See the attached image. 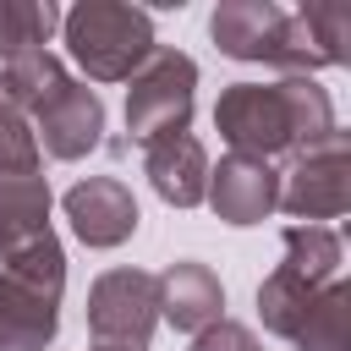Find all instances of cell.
<instances>
[{
    "instance_id": "obj_1",
    "label": "cell",
    "mask_w": 351,
    "mask_h": 351,
    "mask_svg": "<svg viewBox=\"0 0 351 351\" xmlns=\"http://www.w3.org/2000/svg\"><path fill=\"white\" fill-rule=\"evenodd\" d=\"M214 132L241 159H280L291 148H313L335 132V104L313 77L280 82H230L214 99Z\"/></svg>"
},
{
    "instance_id": "obj_2",
    "label": "cell",
    "mask_w": 351,
    "mask_h": 351,
    "mask_svg": "<svg viewBox=\"0 0 351 351\" xmlns=\"http://www.w3.org/2000/svg\"><path fill=\"white\" fill-rule=\"evenodd\" d=\"M60 33H66V55L88 71V82H132L143 60L159 49L154 16L115 0H82L60 11Z\"/></svg>"
},
{
    "instance_id": "obj_3",
    "label": "cell",
    "mask_w": 351,
    "mask_h": 351,
    "mask_svg": "<svg viewBox=\"0 0 351 351\" xmlns=\"http://www.w3.org/2000/svg\"><path fill=\"white\" fill-rule=\"evenodd\" d=\"M192 104H197V60L159 44L126 88V132L143 148L159 137H176L192 126Z\"/></svg>"
},
{
    "instance_id": "obj_4",
    "label": "cell",
    "mask_w": 351,
    "mask_h": 351,
    "mask_svg": "<svg viewBox=\"0 0 351 351\" xmlns=\"http://www.w3.org/2000/svg\"><path fill=\"white\" fill-rule=\"evenodd\" d=\"M291 219L318 225V219H340L351 208V137L335 126L329 137H318L313 148H296V165L280 176V203Z\"/></svg>"
},
{
    "instance_id": "obj_5",
    "label": "cell",
    "mask_w": 351,
    "mask_h": 351,
    "mask_svg": "<svg viewBox=\"0 0 351 351\" xmlns=\"http://www.w3.org/2000/svg\"><path fill=\"white\" fill-rule=\"evenodd\" d=\"M159 324V285L143 269H104L88 285V335L99 346H148Z\"/></svg>"
},
{
    "instance_id": "obj_6",
    "label": "cell",
    "mask_w": 351,
    "mask_h": 351,
    "mask_svg": "<svg viewBox=\"0 0 351 351\" xmlns=\"http://www.w3.org/2000/svg\"><path fill=\"white\" fill-rule=\"evenodd\" d=\"M208 208L225 225H263L280 203V170L263 159H241L225 154L219 165H208Z\"/></svg>"
},
{
    "instance_id": "obj_7",
    "label": "cell",
    "mask_w": 351,
    "mask_h": 351,
    "mask_svg": "<svg viewBox=\"0 0 351 351\" xmlns=\"http://www.w3.org/2000/svg\"><path fill=\"white\" fill-rule=\"evenodd\" d=\"M60 203H66V219H71V230H77L82 247H99L104 252V247L132 241V230H137V197L115 176H88Z\"/></svg>"
},
{
    "instance_id": "obj_8",
    "label": "cell",
    "mask_w": 351,
    "mask_h": 351,
    "mask_svg": "<svg viewBox=\"0 0 351 351\" xmlns=\"http://www.w3.org/2000/svg\"><path fill=\"white\" fill-rule=\"evenodd\" d=\"M154 285H159V318L176 335H203L208 324L225 318V285L197 258H176L165 274H154Z\"/></svg>"
},
{
    "instance_id": "obj_9",
    "label": "cell",
    "mask_w": 351,
    "mask_h": 351,
    "mask_svg": "<svg viewBox=\"0 0 351 351\" xmlns=\"http://www.w3.org/2000/svg\"><path fill=\"white\" fill-rule=\"evenodd\" d=\"M33 137H38V154L49 159H88L104 137V99L71 77L66 93L33 121Z\"/></svg>"
},
{
    "instance_id": "obj_10",
    "label": "cell",
    "mask_w": 351,
    "mask_h": 351,
    "mask_svg": "<svg viewBox=\"0 0 351 351\" xmlns=\"http://www.w3.org/2000/svg\"><path fill=\"white\" fill-rule=\"evenodd\" d=\"M143 176L154 181V192L170 208H197L203 192H208V148L192 132L159 137V143L143 148Z\"/></svg>"
},
{
    "instance_id": "obj_11",
    "label": "cell",
    "mask_w": 351,
    "mask_h": 351,
    "mask_svg": "<svg viewBox=\"0 0 351 351\" xmlns=\"http://www.w3.org/2000/svg\"><path fill=\"white\" fill-rule=\"evenodd\" d=\"M60 329V296L0 269V351H44Z\"/></svg>"
},
{
    "instance_id": "obj_12",
    "label": "cell",
    "mask_w": 351,
    "mask_h": 351,
    "mask_svg": "<svg viewBox=\"0 0 351 351\" xmlns=\"http://www.w3.org/2000/svg\"><path fill=\"white\" fill-rule=\"evenodd\" d=\"M280 27H285V11L274 0H225L208 16V33H214L219 55H230V60H263V66L274 60Z\"/></svg>"
},
{
    "instance_id": "obj_13",
    "label": "cell",
    "mask_w": 351,
    "mask_h": 351,
    "mask_svg": "<svg viewBox=\"0 0 351 351\" xmlns=\"http://www.w3.org/2000/svg\"><path fill=\"white\" fill-rule=\"evenodd\" d=\"M66 82H71V71H66V60L49 55V49H22V55H11V60L0 66V88L16 99V110H22L27 121H38V115L66 93Z\"/></svg>"
},
{
    "instance_id": "obj_14",
    "label": "cell",
    "mask_w": 351,
    "mask_h": 351,
    "mask_svg": "<svg viewBox=\"0 0 351 351\" xmlns=\"http://www.w3.org/2000/svg\"><path fill=\"white\" fill-rule=\"evenodd\" d=\"M49 225V181L44 176H0V258Z\"/></svg>"
},
{
    "instance_id": "obj_15",
    "label": "cell",
    "mask_w": 351,
    "mask_h": 351,
    "mask_svg": "<svg viewBox=\"0 0 351 351\" xmlns=\"http://www.w3.org/2000/svg\"><path fill=\"white\" fill-rule=\"evenodd\" d=\"M285 263L296 280H307L313 291H324L329 280H340V236L329 225H285Z\"/></svg>"
},
{
    "instance_id": "obj_16",
    "label": "cell",
    "mask_w": 351,
    "mask_h": 351,
    "mask_svg": "<svg viewBox=\"0 0 351 351\" xmlns=\"http://www.w3.org/2000/svg\"><path fill=\"white\" fill-rule=\"evenodd\" d=\"M313 302H318V291H313L307 280H296L291 269H274V274L258 285V318H263V329L280 335V340H296V329H302V318H307Z\"/></svg>"
},
{
    "instance_id": "obj_17",
    "label": "cell",
    "mask_w": 351,
    "mask_h": 351,
    "mask_svg": "<svg viewBox=\"0 0 351 351\" xmlns=\"http://www.w3.org/2000/svg\"><path fill=\"white\" fill-rule=\"evenodd\" d=\"M60 27V5L49 0H0V66L22 49H44Z\"/></svg>"
},
{
    "instance_id": "obj_18",
    "label": "cell",
    "mask_w": 351,
    "mask_h": 351,
    "mask_svg": "<svg viewBox=\"0 0 351 351\" xmlns=\"http://www.w3.org/2000/svg\"><path fill=\"white\" fill-rule=\"evenodd\" d=\"M346 313H351V285L346 280H329L318 291V302L307 307L302 329H296V351H346Z\"/></svg>"
},
{
    "instance_id": "obj_19",
    "label": "cell",
    "mask_w": 351,
    "mask_h": 351,
    "mask_svg": "<svg viewBox=\"0 0 351 351\" xmlns=\"http://www.w3.org/2000/svg\"><path fill=\"white\" fill-rule=\"evenodd\" d=\"M38 137L33 121L16 110V99L0 88V176H38Z\"/></svg>"
},
{
    "instance_id": "obj_20",
    "label": "cell",
    "mask_w": 351,
    "mask_h": 351,
    "mask_svg": "<svg viewBox=\"0 0 351 351\" xmlns=\"http://www.w3.org/2000/svg\"><path fill=\"white\" fill-rule=\"evenodd\" d=\"M269 66L285 71V77H313V71L329 66V55H324V44H318V33L302 11H285V27H280V44H274Z\"/></svg>"
},
{
    "instance_id": "obj_21",
    "label": "cell",
    "mask_w": 351,
    "mask_h": 351,
    "mask_svg": "<svg viewBox=\"0 0 351 351\" xmlns=\"http://www.w3.org/2000/svg\"><path fill=\"white\" fill-rule=\"evenodd\" d=\"M302 16L313 22L329 66H346V60H351V11H346V5H302Z\"/></svg>"
},
{
    "instance_id": "obj_22",
    "label": "cell",
    "mask_w": 351,
    "mask_h": 351,
    "mask_svg": "<svg viewBox=\"0 0 351 351\" xmlns=\"http://www.w3.org/2000/svg\"><path fill=\"white\" fill-rule=\"evenodd\" d=\"M192 351H258V340H252L247 324L219 318V324H208L203 335H192Z\"/></svg>"
},
{
    "instance_id": "obj_23",
    "label": "cell",
    "mask_w": 351,
    "mask_h": 351,
    "mask_svg": "<svg viewBox=\"0 0 351 351\" xmlns=\"http://www.w3.org/2000/svg\"><path fill=\"white\" fill-rule=\"evenodd\" d=\"M93 351H137V346H99V340H93Z\"/></svg>"
}]
</instances>
